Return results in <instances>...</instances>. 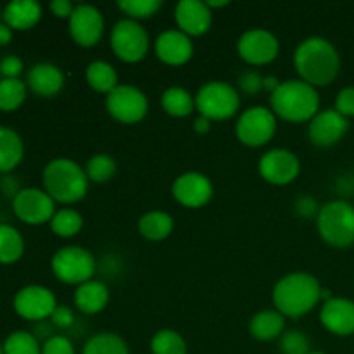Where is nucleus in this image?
<instances>
[{
  "label": "nucleus",
  "instance_id": "1",
  "mask_svg": "<svg viewBox=\"0 0 354 354\" xmlns=\"http://www.w3.org/2000/svg\"><path fill=\"white\" fill-rule=\"evenodd\" d=\"M294 66L297 75L308 85L327 86L341 71V55L327 38L310 37L299 44L294 52Z\"/></svg>",
  "mask_w": 354,
  "mask_h": 354
},
{
  "label": "nucleus",
  "instance_id": "2",
  "mask_svg": "<svg viewBox=\"0 0 354 354\" xmlns=\"http://www.w3.org/2000/svg\"><path fill=\"white\" fill-rule=\"evenodd\" d=\"M322 292L320 282L311 273H289L273 287V303L286 318H299L320 303Z\"/></svg>",
  "mask_w": 354,
  "mask_h": 354
},
{
  "label": "nucleus",
  "instance_id": "3",
  "mask_svg": "<svg viewBox=\"0 0 354 354\" xmlns=\"http://www.w3.org/2000/svg\"><path fill=\"white\" fill-rule=\"evenodd\" d=\"M272 111L275 116L290 123L311 121L320 113V95L315 86L303 80H287L272 93Z\"/></svg>",
  "mask_w": 354,
  "mask_h": 354
},
{
  "label": "nucleus",
  "instance_id": "4",
  "mask_svg": "<svg viewBox=\"0 0 354 354\" xmlns=\"http://www.w3.org/2000/svg\"><path fill=\"white\" fill-rule=\"evenodd\" d=\"M44 190L54 203L73 204L82 201L88 190V176L78 162L66 158L52 159L44 169Z\"/></svg>",
  "mask_w": 354,
  "mask_h": 354
},
{
  "label": "nucleus",
  "instance_id": "5",
  "mask_svg": "<svg viewBox=\"0 0 354 354\" xmlns=\"http://www.w3.org/2000/svg\"><path fill=\"white\" fill-rule=\"evenodd\" d=\"M320 237L337 249L354 244V206L348 201H330L320 207L317 216Z\"/></svg>",
  "mask_w": 354,
  "mask_h": 354
},
{
  "label": "nucleus",
  "instance_id": "6",
  "mask_svg": "<svg viewBox=\"0 0 354 354\" xmlns=\"http://www.w3.org/2000/svg\"><path fill=\"white\" fill-rule=\"evenodd\" d=\"M241 107L239 92L227 82H207L196 93V109L209 121L230 120Z\"/></svg>",
  "mask_w": 354,
  "mask_h": 354
},
{
  "label": "nucleus",
  "instance_id": "7",
  "mask_svg": "<svg viewBox=\"0 0 354 354\" xmlns=\"http://www.w3.org/2000/svg\"><path fill=\"white\" fill-rule=\"evenodd\" d=\"M52 273L55 279L68 286H82L92 280L95 273V258L92 252L80 245L62 248L52 256Z\"/></svg>",
  "mask_w": 354,
  "mask_h": 354
},
{
  "label": "nucleus",
  "instance_id": "8",
  "mask_svg": "<svg viewBox=\"0 0 354 354\" xmlns=\"http://www.w3.org/2000/svg\"><path fill=\"white\" fill-rule=\"evenodd\" d=\"M111 48L118 59L128 64L142 61L149 52L147 31L138 21H118L111 31Z\"/></svg>",
  "mask_w": 354,
  "mask_h": 354
},
{
  "label": "nucleus",
  "instance_id": "9",
  "mask_svg": "<svg viewBox=\"0 0 354 354\" xmlns=\"http://www.w3.org/2000/svg\"><path fill=\"white\" fill-rule=\"evenodd\" d=\"M277 131V118L272 109L263 106L249 107L241 114L235 124L237 138L248 147H261L268 144Z\"/></svg>",
  "mask_w": 354,
  "mask_h": 354
},
{
  "label": "nucleus",
  "instance_id": "10",
  "mask_svg": "<svg viewBox=\"0 0 354 354\" xmlns=\"http://www.w3.org/2000/svg\"><path fill=\"white\" fill-rule=\"evenodd\" d=\"M106 109L116 121L123 124H135L145 118L149 102L145 93L133 85H118L106 97Z\"/></svg>",
  "mask_w": 354,
  "mask_h": 354
},
{
  "label": "nucleus",
  "instance_id": "11",
  "mask_svg": "<svg viewBox=\"0 0 354 354\" xmlns=\"http://www.w3.org/2000/svg\"><path fill=\"white\" fill-rule=\"evenodd\" d=\"M14 311L28 322H44L57 308L54 292L44 286H26L17 290L12 301Z\"/></svg>",
  "mask_w": 354,
  "mask_h": 354
},
{
  "label": "nucleus",
  "instance_id": "12",
  "mask_svg": "<svg viewBox=\"0 0 354 354\" xmlns=\"http://www.w3.org/2000/svg\"><path fill=\"white\" fill-rule=\"evenodd\" d=\"M14 214L26 225L50 223L55 214V203L45 190L28 187L12 201Z\"/></svg>",
  "mask_w": 354,
  "mask_h": 354
},
{
  "label": "nucleus",
  "instance_id": "13",
  "mask_svg": "<svg viewBox=\"0 0 354 354\" xmlns=\"http://www.w3.org/2000/svg\"><path fill=\"white\" fill-rule=\"evenodd\" d=\"M239 55L242 61L251 66H265L275 61L279 55L280 45L275 35L268 30H249L239 38L237 44Z\"/></svg>",
  "mask_w": 354,
  "mask_h": 354
},
{
  "label": "nucleus",
  "instance_id": "14",
  "mask_svg": "<svg viewBox=\"0 0 354 354\" xmlns=\"http://www.w3.org/2000/svg\"><path fill=\"white\" fill-rule=\"evenodd\" d=\"M259 175L272 185H289L301 171L299 159L289 149H272L259 159Z\"/></svg>",
  "mask_w": 354,
  "mask_h": 354
},
{
  "label": "nucleus",
  "instance_id": "15",
  "mask_svg": "<svg viewBox=\"0 0 354 354\" xmlns=\"http://www.w3.org/2000/svg\"><path fill=\"white\" fill-rule=\"evenodd\" d=\"M69 33L80 47H95L104 35V17L97 7L82 3L69 17Z\"/></svg>",
  "mask_w": 354,
  "mask_h": 354
},
{
  "label": "nucleus",
  "instance_id": "16",
  "mask_svg": "<svg viewBox=\"0 0 354 354\" xmlns=\"http://www.w3.org/2000/svg\"><path fill=\"white\" fill-rule=\"evenodd\" d=\"M171 194L175 201L182 206L197 209L206 206L213 197V183L206 175L197 171H189L180 175L173 182Z\"/></svg>",
  "mask_w": 354,
  "mask_h": 354
},
{
  "label": "nucleus",
  "instance_id": "17",
  "mask_svg": "<svg viewBox=\"0 0 354 354\" xmlns=\"http://www.w3.org/2000/svg\"><path fill=\"white\" fill-rule=\"evenodd\" d=\"M349 120L339 114L335 109L320 111L308 127L311 144L318 147H332L348 133Z\"/></svg>",
  "mask_w": 354,
  "mask_h": 354
},
{
  "label": "nucleus",
  "instance_id": "18",
  "mask_svg": "<svg viewBox=\"0 0 354 354\" xmlns=\"http://www.w3.org/2000/svg\"><path fill=\"white\" fill-rule=\"evenodd\" d=\"M156 55L168 66H183L194 55V44L190 37L180 30H166L156 38Z\"/></svg>",
  "mask_w": 354,
  "mask_h": 354
},
{
  "label": "nucleus",
  "instance_id": "19",
  "mask_svg": "<svg viewBox=\"0 0 354 354\" xmlns=\"http://www.w3.org/2000/svg\"><path fill=\"white\" fill-rule=\"evenodd\" d=\"M320 322L330 334L348 337L354 334V301L330 297L320 311Z\"/></svg>",
  "mask_w": 354,
  "mask_h": 354
},
{
  "label": "nucleus",
  "instance_id": "20",
  "mask_svg": "<svg viewBox=\"0 0 354 354\" xmlns=\"http://www.w3.org/2000/svg\"><path fill=\"white\" fill-rule=\"evenodd\" d=\"M175 19L178 30L187 37H201L207 33L213 23V14L201 0H182L175 9Z\"/></svg>",
  "mask_w": 354,
  "mask_h": 354
},
{
  "label": "nucleus",
  "instance_id": "21",
  "mask_svg": "<svg viewBox=\"0 0 354 354\" xmlns=\"http://www.w3.org/2000/svg\"><path fill=\"white\" fill-rule=\"evenodd\" d=\"M26 86L38 97H54L64 86V73L50 62L31 66L26 75Z\"/></svg>",
  "mask_w": 354,
  "mask_h": 354
},
{
  "label": "nucleus",
  "instance_id": "22",
  "mask_svg": "<svg viewBox=\"0 0 354 354\" xmlns=\"http://www.w3.org/2000/svg\"><path fill=\"white\" fill-rule=\"evenodd\" d=\"M41 19V6L35 0H12L2 10V21L16 31H28Z\"/></svg>",
  "mask_w": 354,
  "mask_h": 354
},
{
  "label": "nucleus",
  "instance_id": "23",
  "mask_svg": "<svg viewBox=\"0 0 354 354\" xmlns=\"http://www.w3.org/2000/svg\"><path fill=\"white\" fill-rule=\"evenodd\" d=\"M107 303H109V289L100 280H88L78 286L75 292L76 308L85 315L100 313Z\"/></svg>",
  "mask_w": 354,
  "mask_h": 354
},
{
  "label": "nucleus",
  "instance_id": "24",
  "mask_svg": "<svg viewBox=\"0 0 354 354\" xmlns=\"http://www.w3.org/2000/svg\"><path fill=\"white\" fill-rule=\"evenodd\" d=\"M24 156L23 138L12 128L0 124V173L7 175L19 166Z\"/></svg>",
  "mask_w": 354,
  "mask_h": 354
},
{
  "label": "nucleus",
  "instance_id": "25",
  "mask_svg": "<svg viewBox=\"0 0 354 354\" xmlns=\"http://www.w3.org/2000/svg\"><path fill=\"white\" fill-rule=\"evenodd\" d=\"M286 330V317L277 310H265L256 313L249 324V332L258 341H273Z\"/></svg>",
  "mask_w": 354,
  "mask_h": 354
},
{
  "label": "nucleus",
  "instance_id": "26",
  "mask_svg": "<svg viewBox=\"0 0 354 354\" xmlns=\"http://www.w3.org/2000/svg\"><path fill=\"white\" fill-rule=\"evenodd\" d=\"M175 223H173V218L169 216L165 211H151V213H145L144 216L138 221V232L144 239L151 242H159L165 241L171 235Z\"/></svg>",
  "mask_w": 354,
  "mask_h": 354
},
{
  "label": "nucleus",
  "instance_id": "27",
  "mask_svg": "<svg viewBox=\"0 0 354 354\" xmlns=\"http://www.w3.org/2000/svg\"><path fill=\"white\" fill-rule=\"evenodd\" d=\"M161 107L173 118H187L196 109V97L182 86H171L161 95Z\"/></svg>",
  "mask_w": 354,
  "mask_h": 354
},
{
  "label": "nucleus",
  "instance_id": "28",
  "mask_svg": "<svg viewBox=\"0 0 354 354\" xmlns=\"http://www.w3.org/2000/svg\"><path fill=\"white\" fill-rule=\"evenodd\" d=\"M24 254V239L12 225H0V265H14Z\"/></svg>",
  "mask_w": 354,
  "mask_h": 354
},
{
  "label": "nucleus",
  "instance_id": "29",
  "mask_svg": "<svg viewBox=\"0 0 354 354\" xmlns=\"http://www.w3.org/2000/svg\"><path fill=\"white\" fill-rule=\"evenodd\" d=\"M86 83L95 92L107 93L109 95L118 86V73L109 62L93 61L86 68Z\"/></svg>",
  "mask_w": 354,
  "mask_h": 354
},
{
  "label": "nucleus",
  "instance_id": "30",
  "mask_svg": "<svg viewBox=\"0 0 354 354\" xmlns=\"http://www.w3.org/2000/svg\"><path fill=\"white\" fill-rule=\"evenodd\" d=\"M26 83L19 78H2L0 80V111L12 113L23 106L26 99Z\"/></svg>",
  "mask_w": 354,
  "mask_h": 354
},
{
  "label": "nucleus",
  "instance_id": "31",
  "mask_svg": "<svg viewBox=\"0 0 354 354\" xmlns=\"http://www.w3.org/2000/svg\"><path fill=\"white\" fill-rule=\"evenodd\" d=\"M83 354H130L128 346L120 335L102 332V334L93 335L83 348Z\"/></svg>",
  "mask_w": 354,
  "mask_h": 354
},
{
  "label": "nucleus",
  "instance_id": "32",
  "mask_svg": "<svg viewBox=\"0 0 354 354\" xmlns=\"http://www.w3.org/2000/svg\"><path fill=\"white\" fill-rule=\"evenodd\" d=\"M83 228V216L75 209L55 211L54 218L50 220V230L57 237L69 239L75 237Z\"/></svg>",
  "mask_w": 354,
  "mask_h": 354
},
{
  "label": "nucleus",
  "instance_id": "33",
  "mask_svg": "<svg viewBox=\"0 0 354 354\" xmlns=\"http://www.w3.org/2000/svg\"><path fill=\"white\" fill-rule=\"evenodd\" d=\"M152 354H187V344L178 332L171 328H162L156 332L151 341Z\"/></svg>",
  "mask_w": 354,
  "mask_h": 354
},
{
  "label": "nucleus",
  "instance_id": "34",
  "mask_svg": "<svg viewBox=\"0 0 354 354\" xmlns=\"http://www.w3.org/2000/svg\"><path fill=\"white\" fill-rule=\"evenodd\" d=\"M3 354H41V346L31 332L16 330L3 341Z\"/></svg>",
  "mask_w": 354,
  "mask_h": 354
},
{
  "label": "nucleus",
  "instance_id": "35",
  "mask_svg": "<svg viewBox=\"0 0 354 354\" xmlns=\"http://www.w3.org/2000/svg\"><path fill=\"white\" fill-rule=\"evenodd\" d=\"M86 176L93 183H106L116 173V161L107 154H97L88 159L85 168Z\"/></svg>",
  "mask_w": 354,
  "mask_h": 354
},
{
  "label": "nucleus",
  "instance_id": "36",
  "mask_svg": "<svg viewBox=\"0 0 354 354\" xmlns=\"http://www.w3.org/2000/svg\"><path fill=\"white\" fill-rule=\"evenodd\" d=\"M118 7L128 16V19H147L152 17L159 9L161 2L159 0H120Z\"/></svg>",
  "mask_w": 354,
  "mask_h": 354
},
{
  "label": "nucleus",
  "instance_id": "37",
  "mask_svg": "<svg viewBox=\"0 0 354 354\" xmlns=\"http://www.w3.org/2000/svg\"><path fill=\"white\" fill-rule=\"evenodd\" d=\"M282 354H310V342L301 330L283 332L280 339Z\"/></svg>",
  "mask_w": 354,
  "mask_h": 354
},
{
  "label": "nucleus",
  "instance_id": "38",
  "mask_svg": "<svg viewBox=\"0 0 354 354\" xmlns=\"http://www.w3.org/2000/svg\"><path fill=\"white\" fill-rule=\"evenodd\" d=\"M41 354H75V346L64 335H54L44 342Z\"/></svg>",
  "mask_w": 354,
  "mask_h": 354
},
{
  "label": "nucleus",
  "instance_id": "39",
  "mask_svg": "<svg viewBox=\"0 0 354 354\" xmlns=\"http://www.w3.org/2000/svg\"><path fill=\"white\" fill-rule=\"evenodd\" d=\"M335 111L348 120L354 116V86H346L337 93Z\"/></svg>",
  "mask_w": 354,
  "mask_h": 354
},
{
  "label": "nucleus",
  "instance_id": "40",
  "mask_svg": "<svg viewBox=\"0 0 354 354\" xmlns=\"http://www.w3.org/2000/svg\"><path fill=\"white\" fill-rule=\"evenodd\" d=\"M239 88L248 95H256L263 88V78L258 71H245L239 78Z\"/></svg>",
  "mask_w": 354,
  "mask_h": 354
},
{
  "label": "nucleus",
  "instance_id": "41",
  "mask_svg": "<svg viewBox=\"0 0 354 354\" xmlns=\"http://www.w3.org/2000/svg\"><path fill=\"white\" fill-rule=\"evenodd\" d=\"M24 64L21 61V57L17 55L9 54L0 61V75L3 78H19V75L23 73Z\"/></svg>",
  "mask_w": 354,
  "mask_h": 354
},
{
  "label": "nucleus",
  "instance_id": "42",
  "mask_svg": "<svg viewBox=\"0 0 354 354\" xmlns=\"http://www.w3.org/2000/svg\"><path fill=\"white\" fill-rule=\"evenodd\" d=\"M50 324L57 328H69L75 324V313H73L71 308L68 306H57L54 310V313L50 315Z\"/></svg>",
  "mask_w": 354,
  "mask_h": 354
},
{
  "label": "nucleus",
  "instance_id": "43",
  "mask_svg": "<svg viewBox=\"0 0 354 354\" xmlns=\"http://www.w3.org/2000/svg\"><path fill=\"white\" fill-rule=\"evenodd\" d=\"M21 190L23 189H21L19 180H17L16 176L7 173V175H3L2 178H0V194H2L3 197H7V199L14 201V197H16Z\"/></svg>",
  "mask_w": 354,
  "mask_h": 354
},
{
  "label": "nucleus",
  "instance_id": "44",
  "mask_svg": "<svg viewBox=\"0 0 354 354\" xmlns=\"http://www.w3.org/2000/svg\"><path fill=\"white\" fill-rule=\"evenodd\" d=\"M50 10L54 12V16L61 17V19H69L71 14L75 12V6L69 0H54L50 2Z\"/></svg>",
  "mask_w": 354,
  "mask_h": 354
},
{
  "label": "nucleus",
  "instance_id": "45",
  "mask_svg": "<svg viewBox=\"0 0 354 354\" xmlns=\"http://www.w3.org/2000/svg\"><path fill=\"white\" fill-rule=\"evenodd\" d=\"M296 207L303 216H313V214H317L318 216V211H320L318 209L317 203H315L311 197H301V199L297 201Z\"/></svg>",
  "mask_w": 354,
  "mask_h": 354
},
{
  "label": "nucleus",
  "instance_id": "46",
  "mask_svg": "<svg viewBox=\"0 0 354 354\" xmlns=\"http://www.w3.org/2000/svg\"><path fill=\"white\" fill-rule=\"evenodd\" d=\"M52 328H54V325L52 324H47V322H37V325H35V337L37 339H45V341H48L50 337H54V334H52Z\"/></svg>",
  "mask_w": 354,
  "mask_h": 354
},
{
  "label": "nucleus",
  "instance_id": "47",
  "mask_svg": "<svg viewBox=\"0 0 354 354\" xmlns=\"http://www.w3.org/2000/svg\"><path fill=\"white\" fill-rule=\"evenodd\" d=\"M12 37H14V31L10 30L3 21H0V47L9 45L10 41H12Z\"/></svg>",
  "mask_w": 354,
  "mask_h": 354
},
{
  "label": "nucleus",
  "instance_id": "48",
  "mask_svg": "<svg viewBox=\"0 0 354 354\" xmlns=\"http://www.w3.org/2000/svg\"><path fill=\"white\" fill-rule=\"evenodd\" d=\"M209 128H211V121L207 120V118H204V116H199V118H196V121H194V130L197 131V133H207V131H209Z\"/></svg>",
  "mask_w": 354,
  "mask_h": 354
},
{
  "label": "nucleus",
  "instance_id": "49",
  "mask_svg": "<svg viewBox=\"0 0 354 354\" xmlns=\"http://www.w3.org/2000/svg\"><path fill=\"white\" fill-rule=\"evenodd\" d=\"M279 85L280 82L277 76H265V78H263V88L268 90V92L273 93L277 88H279Z\"/></svg>",
  "mask_w": 354,
  "mask_h": 354
},
{
  "label": "nucleus",
  "instance_id": "50",
  "mask_svg": "<svg viewBox=\"0 0 354 354\" xmlns=\"http://www.w3.org/2000/svg\"><path fill=\"white\" fill-rule=\"evenodd\" d=\"M206 6L209 7V9H220V7L228 6V0H220V2H211V0H207Z\"/></svg>",
  "mask_w": 354,
  "mask_h": 354
},
{
  "label": "nucleus",
  "instance_id": "51",
  "mask_svg": "<svg viewBox=\"0 0 354 354\" xmlns=\"http://www.w3.org/2000/svg\"><path fill=\"white\" fill-rule=\"evenodd\" d=\"M310 354H325V353H322V351H313V353H310Z\"/></svg>",
  "mask_w": 354,
  "mask_h": 354
},
{
  "label": "nucleus",
  "instance_id": "52",
  "mask_svg": "<svg viewBox=\"0 0 354 354\" xmlns=\"http://www.w3.org/2000/svg\"><path fill=\"white\" fill-rule=\"evenodd\" d=\"M0 354H3V346L0 344Z\"/></svg>",
  "mask_w": 354,
  "mask_h": 354
},
{
  "label": "nucleus",
  "instance_id": "53",
  "mask_svg": "<svg viewBox=\"0 0 354 354\" xmlns=\"http://www.w3.org/2000/svg\"><path fill=\"white\" fill-rule=\"evenodd\" d=\"M0 16H2V14H0Z\"/></svg>",
  "mask_w": 354,
  "mask_h": 354
}]
</instances>
